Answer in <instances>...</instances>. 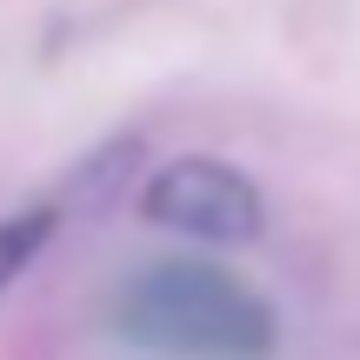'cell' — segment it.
I'll return each instance as SVG.
<instances>
[{
	"label": "cell",
	"instance_id": "obj_1",
	"mask_svg": "<svg viewBox=\"0 0 360 360\" xmlns=\"http://www.w3.org/2000/svg\"><path fill=\"white\" fill-rule=\"evenodd\" d=\"M114 327L167 360H267L281 327L247 281L207 260H154L114 300Z\"/></svg>",
	"mask_w": 360,
	"mask_h": 360
},
{
	"label": "cell",
	"instance_id": "obj_2",
	"mask_svg": "<svg viewBox=\"0 0 360 360\" xmlns=\"http://www.w3.org/2000/svg\"><path fill=\"white\" fill-rule=\"evenodd\" d=\"M141 207H147V220H160L174 233H193L207 247H247L260 233V220H267L254 180L240 167H227V160H207V154L167 160L147 180Z\"/></svg>",
	"mask_w": 360,
	"mask_h": 360
},
{
	"label": "cell",
	"instance_id": "obj_3",
	"mask_svg": "<svg viewBox=\"0 0 360 360\" xmlns=\"http://www.w3.org/2000/svg\"><path fill=\"white\" fill-rule=\"evenodd\" d=\"M60 227V207H20V214H0V287L40 254Z\"/></svg>",
	"mask_w": 360,
	"mask_h": 360
}]
</instances>
